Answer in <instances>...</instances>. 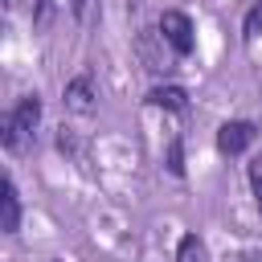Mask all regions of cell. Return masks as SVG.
Wrapping results in <instances>:
<instances>
[{"label": "cell", "instance_id": "1", "mask_svg": "<svg viewBox=\"0 0 262 262\" xmlns=\"http://www.w3.org/2000/svg\"><path fill=\"white\" fill-rule=\"evenodd\" d=\"M37 123H41V98L37 94H25L20 102H16V111H8L4 115V147L8 151H25V143L33 139V131H37Z\"/></svg>", "mask_w": 262, "mask_h": 262}, {"label": "cell", "instance_id": "2", "mask_svg": "<svg viewBox=\"0 0 262 262\" xmlns=\"http://www.w3.org/2000/svg\"><path fill=\"white\" fill-rule=\"evenodd\" d=\"M160 37L172 45V53H180V57L192 53V20L184 12H176V8L160 12Z\"/></svg>", "mask_w": 262, "mask_h": 262}, {"label": "cell", "instance_id": "3", "mask_svg": "<svg viewBox=\"0 0 262 262\" xmlns=\"http://www.w3.org/2000/svg\"><path fill=\"white\" fill-rule=\"evenodd\" d=\"M254 139H258V127H254V123H246V119H233V123H225V127L217 131V147H221L225 156L246 151Z\"/></svg>", "mask_w": 262, "mask_h": 262}, {"label": "cell", "instance_id": "4", "mask_svg": "<svg viewBox=\"0 0 262 262\" xmlns=\"http://www.w3.org/2000/svg\"><path fill=\"white\" fill-rule=\"evenodd\" d=\"M61 102H66L74 115H90V111H94V82H90V74H78L74 82H66Z\"/></svg>", "mask_w": 262, "mask_h": 262}, {"label": "cell", "instance_id": "5", "mask_svg": "<svg viewBox=\"0 0 262 262\" xmlns=\"http://www.w3.org/2000/svg\"><path fill=\"white\" fill-rule=\"evenodd\" d=\"M20 225V196H16V184L4 180V196H0V229L4 233H16Z\"/></svg>", "mask_w": 262, "mask_h": 262}, {"label": "cell", "instance_id": "6", "mask_svg": "<svg viewBox=\"0 0 262 262\" xmlns=\"http://www.w3.org/2000/svg\"><path fill=\"white\" fill-rule=\"evenodd\" d=\"M147 102H151V106H164V111H184V106H188V94H184L180 86H156V90L147 94Z\"/></svg>", "mask_w": 262, "mask_h": 262}, {"label": "cell", "instance_id": "7", "mask_svg": "<svg viewBox=\"0 0 262 262\" xmlns=\"http://www.w3.org/2000/svg\"><path fill=\"white\" fill-rule=\"evenodd\" d=\"M176 262H205V242L188 233V237L180 242V250H176Z\"/></svg>", "mask_w": 262, "mask_h": 262}, {"label": "cell", "instance_id": "8", "mask_svg": "<svg viewBox=\"0 0 262 262\" xmlns=\"http://www.w3.org/2000/svg\"><path fill=\"white\" fill-rule=\"evenodd\" d=\"M258 33H262V0H258V4L246 12V20H242V37H246V41H254Z\"/></svg>", "mask_w": 262, "mask_h": 262}, {"label": "cell", "instance_id": "9", "mask_svg": "<svg viewBox=\"0 0 262 262\" xmlns=\"http://www.w3.org/2000/svg\"><path fill=\"white\" fill-rule=\"evenodd\" d=\"M168 172H172V176H184V156H180V139H172V147H168Z\"/></svg>", "mask_w": 262, "mask_h": 262}, {"label": "cell", "instance_id": "10", "mask_svg": "<svg viewBox=\"0 0 262 262\" xmlns=\"http://www.w3.org/2000/svg\"><path fill=\"white\" fill-rule=\"evenodd\" d=\"M250 188H254V196H258V205H262V156L250 164Z\"/></svg>", "mask_w": 262, "mask_h": 262}, {"label": "cell", "instance_id": "11", "mask_svg": "<svg viewBox=\"0 0 262 262\" xmlns=\"http://www.w3.org/2000/svg\"><path fill=\"white\" fill-rule=\"evenodd\" d=\"M94 4H98V0H70V12H74L78 20H90V12H94Z\"/></svg>", "mask_w": 262, "mask_h": 262}, {"label": "cell", "instance_id": "12", "mask_svg": "<svg viewBox=\"0 0 262 262\" xmlns=\"http://www.w3.org/2000/svg\"><path fill=\"white\" fill-rule=\"evenodd\" d=\"M246 262H262V258H258V254H246Z\"/></svg>", "mask_w": 262, "mask_h": 262}]
</instances>
